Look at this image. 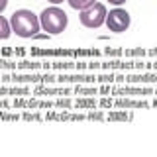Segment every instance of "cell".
Masks as SVG:
<instances>
[{
  "label": "cell",
  "mask_w": 157,
  "mask_h": 157,
  "mask_svg": "<svg viewBox=\"0 0 157 157\" xmlns=\"http://www.w3.org/2000/svg\"><path fill=\"white\" fill-rule=\"evenodd\" d=\"M10 26H12V32L16 33L18 37H33L37 36V32L41 29V24H39V16L33 14L32 10L28 8H20L10 16Z\"/></svg>",
  "instance_id": "cell-1"
},
{
  "label": "cell",
  "mask_w": 157,
  "mask_h": 157,
  "mask_svg": "<svg viewBox=\"0 0 157 157\" xmlns=\"http://www.w3.org/2000/svg\"><path fill=\"white\" fill-rule=\"evenodd\" d=\"M39 24H41V29L47 32L49 36H59L67 29L69 16L65 10H61L59 6H49L39 14Z\"/></svg>",
  "instance_id": "cell-2"
},
{
  "label": "cell",
  "mask_w": 157,
  "mask_h": 157,
  "mask_svg": "<svg viewBox=\"0 0 157 157\" xmlns=\"http://www.w3.org/2000/svg\"><path fill=\"white\" fill-rule=\"evenodd\" d=\"M106 16H108V10L104 2H94L92 6H88L85 10H81L78 14V20L81 24L88 29H98L100 26L106 24Z\"/></svg>",
  "instance_id": "cell-3"
},
{
  "label": "cell",
  "mask_w": 157,
  "mask_h": 157,
  "mask_svg": "<svg viewBox=\"0 0 157 157\" xmlns=\"http://www.w3.org/2000/svg\"><path fill=\"white\" fill-rule=\"evenodd\" d=\"M132 26V16L126 12L124 8L116 6L114 10H110L106 16V28L114 33H124L128 32V28Z\"/></svg>",
  "instance_id": "cell-4"
},
{
  "label": "cell",
  "mask_w": 157,
  "mask_h": 157,
  "mask_svg": "<svg viewBox=\"0 0 157 157\" xmlns=\"http://www.w3.org/2000/svg\"><path fill=\"white\" fill-rule=\"evenodd\" d=\"M12 33L14 32H12V26H10V20L0 16V39H8Z\"/></svg>",
  "instance_id": "cell-5"
},
{
  "label": "cell",
  "mask_w": 157,
  "mask_h": 157,
  "mask_svg": "<svg viewBox=\"0 0 157 157\" xmlns=\"http://www.w3.org/2000/svg\"><path fill=\"white\" fill-rule=\"evenodd\" d=\"M67 2H69V6H71V8H75V10H78V12H81V10L92 6L96 0H67Z\"/></svg>",
  "instance_id": "cell-6"
},
{
  "label": "cell",
  "mask_w": 157,
  "mask_h": 157,
  "mask_svg": "<svg viewBox=\"0 0 157 157\" xmlns=\"http://www.w3.org/2000/svg\"><path fill=\"white\" fill-rule=\"evenodd\" d=\"M116 106L122 108H141V106H149L147 102H134V100H116Z\"/></svg>",
  "instance_id": "cell-7"
},
{
  "label": "cell",
  "mask_w": 157,
  "mask_h": 157,
  "mask_svg": "<svg viewBox=\"0 0 157 157\" xmlns=\"http://www.w3.org/2000/svg\"><path fill=\"white\" fill-rule=\"evenodd\" d=\"M116 92H124V94H145V92H151V88H116Z\"/></svg>",
  "instance_id": "cell-8"
},
{
  "label": "cell",
  "mask_w": 157,
  "mask_h": 157,
  "mask_svg": "<svg viewBox=\"0 0 157 157\" xmlns=\"http://www.w3.org/2000/svg\"><path fill=\"white\" fill-rule=\"evenodd\" d=\"M130 81H144V82H149V81H157V75H140V77H132Z\"/></svg>",
  "instance_id": "cell-9"
},
{
  "label": "cell",
  "mask_w": 157,
  "mask_h": 157,
  "mask_svg": "<svg viewBox=\"0 0 157 157\" xmlns=\"http://www.w3.org/2000/svg\"><path fill=\"white\" fill-rule=\"evenodd\" d=\"M96 102L94 100H78L77 102V106H94Z\"/></svg>",
  "instance_id": "cell-10"
},
{
  "label": "cell",
  "mask_w": 157,
  "mask_h": 157,
  "mask_svg": "<svg viewBox=\"0 0 157 157\" xmlns=\"http://www.w3.org/2000/svg\"><path fill=\"white\" fill-rule=\"evenodd\" d=\"M108 2H110L112 6H122V4H126L128 0H108Z\"/></svg>",
  "instance_id": "cell-11"
},
{
  "label": "cell",
  "mask_w": 157,
  "mask_h": 157,
  "mask_svg": "<svg viewBox=\"0 0 157 157\" xmlns=\"http://www.w3.org/2000/svg\"><path fill=\"white\" fill-rule=\"evenodd\" d=\"M6 6H8V0H0V14L6 10Z\"/></svg>",
  "instance_id": "cell-12"
},
{
  "label": "cell",
  "mask_w": 157,
  "mask_h": 157,
  "mask_svg": "<svg viewBox=\"0 0 157 157\" xmlns=\"http://www.w3.org/2000/svg\"><path fill=\"white\" fill-rule=\"evenodd\" d=\"M47 2H51L53 6H59V4H63V2H65V0H47Z\"/></svg>",
  "instance_id": "cell-13"
}]
</instances>
